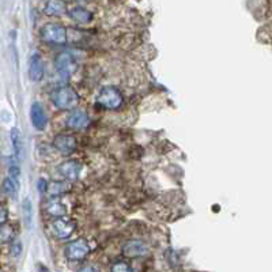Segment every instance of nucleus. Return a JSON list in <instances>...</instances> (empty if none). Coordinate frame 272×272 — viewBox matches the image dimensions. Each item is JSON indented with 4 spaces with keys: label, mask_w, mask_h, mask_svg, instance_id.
<instances>
[{
    "label": "nucleus",
    "mask_w": 272,
    "mask_h": 272,
    "mask_svg": "<svg viewBox=\"0 0 272 272\" xmlns=\"http://www.w3.org/2000/svg\"><path fill=\"white\" fill-rule=\"evenodd\" d=\"M51 101L56 108L61 109V110H70V109H74L78 105L79 95L71 87L61 86V87H57V89L52 91Z\"/></svg>",
    "instance_id": "f257e3e1"
},
{
    "label": "nucleus",
    "mask_w": 272,
    "mask_h": 272,
    "mask_svg": "<svg viewBox=\"0 0 272 272\" xmlns=\"http://www.w3.org/2000/svg\"><path fill=\"white\" fill-rule=\"evenodd\" d=\"M97 103L106 110H116L121 106L122 95L113 87H105L97 95Z\"/></svg>",
    "instance_id": "f03ea898"
},
{
    "label": "nucleus",
    "mask_w": 272,
    "mask_h": 272,
    "mask_svg": "<svg viewBox=\"0 0 272 272\" xmlns=\"http://www.w3.org/2000/svg\"><path fill=\"white\" fill-rule=\"evenodd\" d=\"M41 38L45 43L63 45L67 41V29L59 24H48L41 29Z\"/></svg>",
    "instance_id": "7ed1b4c3"
},
{
    "label": "nucleus",
    "mask_w": 272,
    "mask_h": 272,
    "mask_svg": "<svg viewBox=\"0 0 272 272\" xmlns=\"http://www.w3.org/2000/svg\"><path fill=\"white\" fill-rule=\"evenodd\" d=\"M56 70L59 72L61 79L68 80L72 76V74L76 70V61L75 57L71 55L70 52H63L56 57Z\"/></svg>",
    "instance_id": "20e7f679"
},
{
    "label": "nucleus",
    "mask_w": 272,
    "mask_h": 272,
    "mask_svg": "<svg viewBox=\"0 0 272 272\" xmlns=\"http://www.w3.org/2000/svg\"><path fill=\"white\" fill-rule=\"evenodd\" d=\"M64 252H66V256L68 260L78 261V260H83L89 254L90 248L85 239H75V241L67 244Z\"/></svg>",
    "instance_id": "39448f33"
},
{
    "label": "nucleus",
    "mask_w": 272,
    "mask_h": 272,
    "mask_svg": "<svg viewBox=\"0 0 272 272\" xmlns=\"http://www.w3.org/2000/svg\"><path fill=\"white\" fill-rule=\"evenodd\" d=\"M30 120L33 127L38 131H44L48 125V116L45 113V109L38 102H34L30 108Z\"/></svg>",
    "instance_id": "423d86ee"
},
{
    "label": "nucleus",
    "mask_w": 272,
    "mask_h": 272,
    "mask_svg": "<svg viewBox=\"0 0 272 272\" xmlns=\"http://www.w3.org/2000/svg\"><path fill=\"white\" fill-rule=\"evenodd\" d=\"M149 253V246L139 239H133V241H128L127 244L122 246V254L127 257L136 258L146 256Z\"/></svg>",
    "instance_id": "0eeeda50"
},
{
    "label": "nucleus",
    "mask_w": 272,
    "mask_h": 272,
    "mask_svg": "<svg viewBox=\"0 0 272 272\" xmlns=\"http://www.w3.org/2000/svg\"><path fill=\"white\" fill-rule=\"evenodd\" d=\"M74 230H75V223L68 221V219H57L52 223V233L60 239H66L71 237Z\"/></svg>",
    "instance_id": "6e6552de"
},
{
    "label": "nucleus",
    "mask_w": 272,
    "mask_h": 272,
    "mask_svg": "<svg viewBox=\"0 0 272 272\" xmlns=\"http://www.w3.org/2000/svg\"><path fill=\"white\" fill-rule=\"evenodd\" d=\"M44 74H45V68H44L41 56L38 53H34L29 61V76L33 82H40L44 78Z\"/></svg>",
    "instance_id": "1a4fd4ad"
},
{
    "label": "nucleus",
    "mask_w": 272,
    "mask_h": 272,
    "mask_svg": "<svg viewBox=\"0 0 272 272\" xmlns=\"http://www.w3.org/2000/svg\"><path fill=\"white\" fill-rule=\"evenodd\" d=\"M80 172H82V164L76 160H68L60 165V174L67 180L79 179Z\"/></svg>",
    "instance_id": "9d476101"
},
{
    "label": "nucleus",
    "mask_w": 272,
    "mask_h": 272,
    "mask_svg": "<svg viewBox=\"0 0 272 272\" xmlns=\"http://www.w3.org/2000/svg\"><path fill=\"white\" fill-rule=\"evenodd\" d=\"M53 145L61 154L68 155L76 149V139L72 135H57Z\"/></svg>",
    "instance_id": "9b49d317"
},
{
    "label": "nucleus",
    "mask_w": 272,
    "mask_h": 272,
    "mask_svg": "<svg viewBox=\"0 0 272 272\" xmlns=\"http://www.w3.org/2000/svg\"><path fill=\"white\" fill-rule=\"evenodd\" d=\"M67 125L72 129H83L90 125V117L83 110H74L67 118Z\"/></svg>",
    "instance_id": "f8f14e48"
},
{
    "label": "nucleus",
    "mask_w": 272,
    "mask_h": 272,
    "mask_svg": "<svg viewBox=\"0 0 272 272\" xmlns=\"http://www.w3.org/2000/svg\"><path fill=\"white\" fill-rule=\"evenodd\" d=\"M70 17L74 22L80 25L90 24L93 21V14L90 13L89 10L83 9V7H75V9L71 10Z\"/></svg>",
    "instance_id": "ddd939ff"
},
{
    "label": "nucleus",
    "mask_w": 272,
    "mask_h": 272,
    "mask_svg": "<svg viewBox=\"0 0 272 272\" xmlns=\"http://www.w3.org/2000/svg\"><path fill=\"white\" fill-rule=\"evenodd\" d=\"M45 14L47 15H61L67 11V5L64 0H48V3L45 5Z\"/></svg>",
    "instance_id": "4468645a"
},
{
    "label": "nucleus",
    "mask_w": 272,
    "mask_h": 272,
    "mask_svg": "<svg viewBox=\"0 0 272 272\" xmlns=\"http://www.w3.org/2000/svg\"><path fill=\"white\" fill-rule=\"evenodd\" d=\"M18 187H19V183L18 181H15L13 177H6L5 183H3V191H5V193L7 195V196L10 197H14L15 195H17V192H18Z\"/></svg>",
    "instance_id": "2eb2a0df"
},
{
    "label": "nucleus",
    "mask_w": 272,
    "mask_h": 272,
    "mask_svg": "<svg viewBox=\"0 0 272 272\" xmlns=\"http://www.w3.org/2000/svg\"><path fill=\"white\" fill-rule=\"evenodd\" d=\"M70 184L66 183V181H56L51 185V188L48 189L49 191V195L52 197L53 196H59V195H63L66 193L67 191H70Z\"/></svg>",
    "instance_id": "dca6fc26"
},
{
    "label": "nucleus",
    "mask_w": 272,
    "mask_h": 272,
    "mask_svg": "<svg viewBox=\"0 0 272 272\" xmlns=\"http://www.w3.org/2000/svg\"><path fill=\"white\" fill-rule=\"evenodd\" d=\"M47 211L53 216H64L66 215V207L63 206L61 203L52 200L47 206Z\"/></svg>",
    "instance_id": "f3484780"
},
{
    "label": "nucleus",
    "mask_w": 272,
    "mask_h": 272,
    "mask_svg": "<svg viewBox=\"0 0 272 272\" xmlns=\"http://www.w3.org/2000/svg\"><path fill=\"white\" fill-rule=\"evenodd\" d=\"M22 210H24V216L25 221H26V225H30L32 222V218H33V207H32V203L29 199H26L22 204Z\"/></svg>",
    "instance_id": "a211bd4d"
},
{
    "label": "nucleus",
    "mask_w": 272,
    "mask_h": 272,
    "mask_svg": "<svg viewBox=\"0 0 272 272\" xmlns=\"http://www.w3.org/2000/svg\"><path fill=\"white\" fill-rule=\"evenodd\" d=\"M11 143H13V147H14L15 154H21V138H19V132L17 128L11 129Z\"/></svg>",
    "instance_id": "6ab92c4d"
},
{
    "label": "nucleus",
    "mask_w": 272,
    "mask_h": 272,
    "mask_svg": "<svg viewBox=\"0 0 272 272\" xmlns=\"http://www.w3.org/2000/svg\"><path fill=\"white\" fill-rule=\"evenodd\" d=\"M110 272H133V271H132V268L129 267L127 263H124V261H118V263L113 264Z\"/></svg>",
    "instance_id": "aec40b11"
},
{
    "label": "nucleus",
    "mask_w": 272,
    "mask_h": 272,
    "mask_svg": "<svg viewBox=\"0 0 272 272\" xmlns=\"http://www.w3.org/2000/svg\"><path fill=\"white\" fill-rule=\"evenodd\" d=\"M19 176H21V170H19V166L17 164L10 165V177H13L15 181L19 183Z\"/></svg>",
    "instance_id": "412c9836"
},
{
    "label": "nucleus",
    "mask_w": 272,
    "mask_h": 272,
    "mask_svg": "<svg viewBox=\"0 0 272 272\" xmlns=\"http://www.w3.org/2000/svg\"><path fill=\"white\" fill-rule=\"evenodd\" d=\"M38 187H40L38 189H40V192L41 193L47 191V183H45L44 180H40V181H38Z\"/></svg>",
    "instance_id": "4be33fe9"
},
{
    "label": "nucleus",
    "mask_w": 272,
    "mask_h": 272,
    "mask_svg": "<svg viewBox=\"0 0 272 272\" xmlns=\"http://www.w3.org/2000/svg\"><path fill=\"white\" fill-rule=\"evenodd\" d=\"M21 250H22V248H21L19 244H15L14 246H13V253H14V256H18V254L21 253Z\"/></svg>",
    "instance_id": "5701e85b"
},
{
    "label": "nucleus",
    "mask_w": 272,
    "mask_h": 272,
    "mask_svg": "<svg viewBox=\"0 0 272 272\" xmlns=\"http://www.w3.org/2000/svg\"><path fill=\"white\" fill-rule=\"evenodd\" d=\"M78 272H98V271H97V269H95L94 267H91V265H89V267L82 268V269H80V271H78Z\"/></svg>",
    "instance_id": "b1692460"
},
{
    "label": "nucleus",
    "mask_w": 272,
    "mask_h": 272,
    "mask_svg": "<svg viewBox=\"0 0 272 272\" xmlns=\"http://www.w3.org/2000/svg\"><path fill=\"white\" fill-rule=\"evenodd\" d=\"M6 216H7L6 208H2V225H3V226H5V223H6V219H7Z\"/></svg>",
    "instance_id": "393cba45"
},
{
    "label": "nucleus",
    "mask_w": 272,
    "mask_h": 272,
    "mask_svg": "<svg viewBox=\"0 0 272 272\" xmlns=\"http://www.w3.org/2000/svg\"><path fill=\"white\" fill-rule=\"evenodd\" d=\"M41 272H48V271H47V269H43V271H41Z\"/></svg>",
    "instance_id": "a878e982"
},
{
    "label": "nucleus",
    "mask_w": 272,
    "mask_h": 272,
    "mask_svg": "<svg viewBox=\"0 0 272 272\" xmlns=\"http://www.w3.org/2000/svg\"><path fill=\"white\" fill-rule=\"evenodd\" d=\"M76 2H83V0H76Z\"/></svg>",
    "instance_id": "bb28decb"
}]
</instances>
